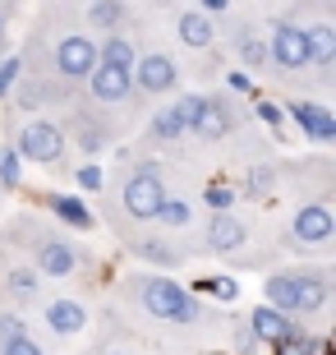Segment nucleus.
Instances as JSON below:
<instances>
[{"label":"nucleus","mask_w":336,"mask_h":355,"mask_svg":"<svg viewBox=\"0 0 336 355\" xmlns=\"http://www.w3.org/2000/svg\"><path fill=\"white\" fill-rule=\"evenodd\" d=\"M134 295L152 318H166V323H194L198 318V300L189 291H180L170 277L152 272V277H134Z\"/></svg>","instance_id":"1"},{"label":"nucleus","mask_w":336,"mask_h":355,"mask_svg":"<svg viewBox=\"0 0 336 355\" xmlns=\"http://www.w3.org/2000/svg\"><path fill=\"white\" fill-rule=\"evenodd\" d=\"M166 203V184H161V166L157 162H143L134 166L130 180H125V194H120V208L130 222H152Z\"/></svg>","instance_id":"2"},{"label":"nucleus","mask_w":336,"mask_h":355,"mask_svg":"<svg viewBox=\"0 0 336 355\" xmlns=\"http://www.w3.org/2000/svg\"><path fill=\"white\" fill-rule=\"evenodd\" d=\"M51 69H55V79H60V88L83 83L97 69V42L83 37V33H65L51 51Z\"/></svg>","instance_id":"3"},{"label":"nucleus","mask_w":336,"mask_h":355,"mask_svg":"<svg viewBox=\"0 0 336 355\" xmlns=\"http://www.w3.org/2000/svg\"><path fill=\"white\" fill-rule=\"evenodd\" d=\"M130 83L143 97H161V92H170L180 83V69H175V60H170L166 51H148V55H134Z\"/></svg>","instance_id":"4"},{"label":"nucleus","mask_w":336,"mask_h":355,"mask_svg":"<svg viewBox=\"0 0 336 355\" xmlns=\"http://www.w3.org/2000/svg\"><path fill=\"white\" fill-rule=\"evenodd\" d=\"M267 60H276L285 74H304V69H309L304 28L290 24V19H276V24H272V42H267Z\"/></svg>","instance_id":"5"},{"label":"nucleus","mask_w":336,"mask_h":355,"mask_svg":"<svg viewBox=\"0 0 336 355\" xmlns=\"http://www.w3.org/2000/svg\"><path fill=\"white\" fill-rule=\"evenodd\" d=\"M14 153L28 162H60L65 157V134H60V125H51V120H28L24 130H19V144H14Z\"/></svg>","instance_id":"6"},{"label":"nucleus","mask_w":336,"mask_h":355,"mask_svg":"<svg viewBox=\"0 0 336 355\" xmlns=\"http://www.w3.org/2000/svg\"><path fill=\"white\" fill-rule=\"evenodd\" d=\"M290 236L304 245V250H318L336 236V217L327 208V198H313V203H299L295 217H290Z\"/></svg>","instance_id":"7"},{"label":"nucleus","mask_w":336,"mask_h":355,"mask_svg":"<svg viewBox=\"0 0 336 355\" xmlns=\"http://www.w3.org/2000/svg\"><path fill=\"white\" fill-rule=\"evenodd\" d=\"M33 259H37V268L46 277H69L78 268V250L65 236H55V231H42V236L33 240Z\"/></svg>","instance_id":"8"},{"label":"nucleus","mask_w":336,"mask_h":355,"mask_svg":"<svg viewBox=\"0 0 336 355\" xmlns=\"http://www.w3.org/2000/svg\"><path fill=\"white\" fill-rule=\"evenodd\" d=\"M249 328H254L258 342L276 346V351H290V346L299 342V323L285 318V314H276V309H267V304H258V309L249 314Z\"/></svg>","instance_id":"9"},{"label":"nucleus","mask_w":336,"mask_h":355,"mask_svg":"<svg viewBox=\"0 0 336 355\" xmlns=\"http://www.w3.org/2000/svg\"><path fill=\"white\" fill-rule=\"evenodd\" d=\"M88 88H92V102L97 106H120L134 97V83H130V69H116V65H102L88 74Z\"/></svg>","instance_id":"10"},{"label":"nucleus","mask_w":336,"mask_h":355,"mask_svg":"<svg viewBox=\"0 0 336 355\" xmlns=\"http://www.w3.org/2000/svg\"><path fill=\"white\" fill-rule=\"evenodd\" d=\"M231 106L221 102V97H198V111L194 120H189V130L198 134V139H226L231 134Z\"/></svg>","instance_id":"11"},{"label":"nucleus","mask_w":336,"mask_h":355,"mask_svg":"<svg viewBox=\"0 0 336 355\" xmlns=\"http://www.w3.org/2000/svg\"><path fill=\"white\" fill-rule=\"evenodd\" d=\"M285 111H290V120L299 125V134H309L313 144H332V139H336V120H332V111H323L318 102H290Z\"/></svg>","instance_id":"12"},{"label":"nucleus","mask_w":336,"mask_h":355,"mask_svg":"<svg viewBox=\"0 0 336 355\" xmlns=\"http://www.w3.org/2000/svg\"><path fill=\"white\" fill-rule=\"evenodd\" d=\"M245 245V222L235 217V212H212V222H207V250L212 254H231Z\"/></svg>","instance_id":"13"},{"label":"nucleus","mask_w":336,"mask_h":355,"mask_svg":"<svg viewBox=\"0 0 336 355\" xmlns=\"http://www.w3.org/2000/svg\"><path fill=\"white\" fill-rule=\"evenodd\" d=\"M304 42H309V65L332 74L336 65V28L332 24H309L304 28Z\"/></svg>","instance_id":"14"},{"label":"nucleus","mask_w":336,"mask_h":355,"mask_svg":"<svg viewBox=\"0 0 336 355\" xmlns=\"http://www.w3.org/2000/svg\"><path fill=\"white\" fill-rule=\"evenodd\" d=\"M42 208H51L60 222H69V226H78V231H88L92 226V212H88V203L83 198H74V194H42L37 198Z\"/></svg>","instance_id":"15"},{"label":"nucleus","mask_w":336,"mask_h":355,"mask_svg":"<svg viewBox=\"0 0 336 355\" xmlns=\"http://www.w3.org/2000/svg\"><path fill=\"white\" fill-rule=\"evenodd\" d=\"M175 33H180L184 46H207V42L217 37V24H212L203 10H180V19H175Z\"/></svg>","instance_id":"16"},{"label":"nucleus","mask_w":336,"mask_h":355,"mask_svg":"<svg viewBox=\"0 0 336 355\" xmlns=\"http://www.w3.org/2000/svg\"><path fill=\"white\" fill-rule=\"evenodd\" d=\"M46 323H51L60 337H74V332L88 323V314H83V304H78V300H51V304H46Z\"/></svg>","instance_id":"17"},{"label":"nucleus","mask_w":336,"mask_h":355,"mask_svg":"<svg viewBox=\"0 0 336 355\" xmlns=\"http://www.w3.org/2000/svg\"><path fill=\"white\" fill-rule=\"evenodd\" d=\"M83 14H88L97 28H106V33H120V24H125V14H130V10H125L120 0H92Z\"/></svg>","instance_id":"18"},{"label":"nucleus","mask_w":336,"mask_h":355,"mask_svg":"<svg viewBox=\"0 0 336 355\" xmlns=\"http://www.w3.org/2000/svg\"><path fill=\"white\" fill-rule=\"evenodd\" d=\"M235 51H240L245 65H263V60H267V46H263V37L249 24H240V33H235Z\"/></svg>","instance_id":"19"},{"label":"nucleus","mask_w":336,"mask_h":355,"mask_svg":"<svg viewBox=\"0 0 336 355\" xmlns=\"http://www.w3.org/2000/svg\"><path fill=\"white\" fill-rule=\"evenodd\" d=\"M148 134H152V139H161V144H175V139L184 134V125H180V116L166 106V111H152V120H148Z\"/></svg>","instance_id":"20"},{"label":"nucleus","mask_w":336,"mask_h":355,"mask_svg":"<svg viewBox=\"0 0 336 355\" xmlns=\"http://www.w3.org/2000/svg\"><path fill=\"white\" fill-rule=\"evenodd\" d=\"M5 286H10L19 300H37V272H33V268H14V272H5Z\"/></svg>","instance_id":"21"},{"label":"nucleus","mask_w":336,"mask_h":355,"mask_svg":"<svg viewBox=\"0 0 336 355\" xmlns=\"http://www.w3.org/2000/svg\"><path fill=\"white\" fill-rule=\"evenodd\" d=\"M134 254H143V259H157V263H180V254L175 250H166V240H157V236H143V240H134Z\"/></svg>","instance_id":"22"},{"label":"nucleus","mask_w":336,"mask_h":355,"mask_svg":"<svg viewBox=\"0 0 336 355\" xmlns=\"http://www.w3.org/2000/svg\"><path fill=\"white\" fill-rule=\"evenodd\" d=\"M166 226H189L194 222V208H189V198H170L166 194V203H161V212H157Z\"/></svg>","instance_id":"23"},{"label":"nucleus","mask_w":336,"mask_h":355,"mask_svg":"<svg viewBox=\"0 0 336 355\" xmlns=\"http://www.w3.org/2000/svg\"><path fill=\"white\" fill-rule=\"evenodd\" d=\"M207 203H212V208H217V212H231V203H235V189H231V184H207Z\"/></svg>","instance_id":"24"},{"label":"nucleus","mask_w":336,"mask_h":355,"mask_svg":"<svg viewBox=\"0 0 336 355\" xmlns=\"http://www.w3.org/2000/svg\"><path fill=\"white\" fill-rule=\"evenodd\" d=\"M0 184H5V189H10V184H19V153H14V148H5V153H0Z\"/></svg>","instance_id":"25"},{"label":"nucleus","mask_w":336,"mask_h":355,"mask_svg":"<svg viewBox=\"0 0 336 355\" xmlns=\"http://www.w3.org/2000/svg\"><path fill=\"white\" fill-rule=\"evenodd\" d=\"M0 355H46L33 337H10V342H0Z\"/></svg>","instance_id":"26"},{"label":"nucleus","mask_w":336,"mask_h":355,"mask_svg":"<svg viewBox=\"0 0 336 355\" xmlns=\"http://www.w3.org/2000/svg\"><path fill=\"white\" fill-rule=\"evenodd\" d=\"M207 291H212V295H221V300H235V291H240V286H235L231 277H207Z\"/></svg>","instance_id":"27"},{"label":"nucleus","mask_w":336,"mask_h":355,"mask_svg":"<svg viewBox=\"0 0 336 355\" xmlns=\"http://www.w3.org/2000/svg\"><path fill=\"white\" fill-rule=\"evenodd\" d=\"M267 189H272V171H267V166H258V171L249 175V194H267Z\"/></svg>","instance_id":"28"},{"label":"nucleus","mask_w":336,"mask_h":355,"mask_svg":"<svg viewBox=\"0 0 336 355\" xmlns=\"http://www.w3.org/2000/svg\"><path fill=\"white\" fill-rule=\"evenodd\" d=\"M19 69H24L19 60H5V65H0V97L10 92V83H14V79H19Z\"/></svg>","instance_id":"29"},{"label":"nucleus","mask_w":336,"mask_h":355,"mask_svg":"<svg viewBox=\"0 0 336 355\" xmlns=\"http://www.w3.org/2000/svg\"><path fill=\"white\" fill-rule=\"evenodd\" d=\"M78 184H83V189H102V171H97V166H78Z\"/></svg>","instance_id":"30"},{"label":"nucleus","mask_w":336,"mask_h":355,"mask_svg":"<svg viewBox=\"0 0 336 355\" xmlns=\"http://www.w3.org/2000/svg\"><path fill=\"white\" fill-rule=\"evenodd\" d=\"M258 116L267 120V125H281V111H276V106H267V102H258Z\"/></svg>","instance_id":"31"},{"label":"nucleus","mask_w":336,"mask_h":355,"mask_svg":"<svg viewBox=\"0 0 336 355\" xmlns=\"http://www.w3.org/2000/svg\"><path fill=\"white\" fill-rule=\"evenodd\" d=\"M5 28H10V10L0 5V37H5Z\"/></svg>","instance_id":"32"},{"label":"nucleus","mask_w":336,"mask_h":355,"mask_svg":"<svg viewBox=\"0 0 336 355\" xmlns=\"http://www.w3.org/2000/svg\"><path fill=\"white\" fill-rule=\"evenodd\" d=\"M106 355H120V351H106Z\"/></svg>","instance_id":"33"}]
</instances>
